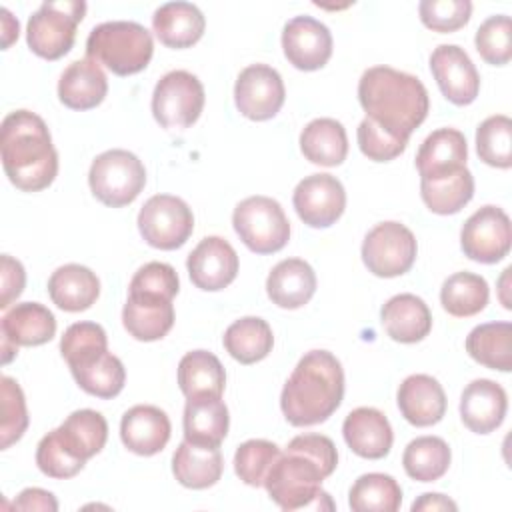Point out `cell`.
<instances>
[{"instance_id":"1","label":"cell","mask_w":512,"mask_h":512,"mask_svg":"<svg viewBox=\"0 0 512 512\" xmlns=\"http://www.w3.org/2000/svg\"><path fill=\"white\" fill-rule=\"evenodd\" d=\"M338 464L334 442L324 434L294 436L270 468L264 488L282 510L328 508L322 500L330 496L320 488Z\"/></svg>"},{"instance_id":"2","label":"cell","mask_w":512,"mask_h":512,"mask_svg":"<svg viewBox=\"0 0 512 512\" xmlns=\"http://www.w3.org/2000/svg\"><path fill=\"white\" fill-rule=\"evenodd\" d=\"M358 100L366 118L406 142L430 110L424 84L416 76L390 66H372L360 76Z\"/></svg>"},{"instance_id":"3","label":"cell","mask_w":512,"mask_h":512,"mask_svg":"<svg viewBox=\"0 0 512 512\" xmlns=\"http://www.w3.org/2000/svg\"><path fill=\"white\" fill-rule=\"evenodd\" d=\"M0 154L8 180L22 192L44 190L58 174L50 130L30 110H14L2 120Z\"/></svg>"},{"instance_id":"4","label":"cell","mask_w":512,"mask_h":512,"mask_svg":"<svg viewBox=\"0 0 512 512\" xmlns=\"http://www.w3.org/2000/svg\"><path fill=\"white\" fill-rule=\"evenodd\" d=\"M344 396V370L328 350L306 352L280 394V408L292 426H314L328 420Z\"/></svg>"},{"instance_id":"5","label":"cell","mask_w":512,"mask_h":512,"mask_svg":"<svg viewBox=\"0 0 512 512\" xmlns=\"http://www.w3.org/2000/svg\"><path fill=\"white\" fill-rule=\"evenodd\" d=\"M152 54V34L132 20L102 22L90 30L86 40V58L104 64L116 76L142 72Z\"/></svg>"},{"instance_id":"6","label":"cell","mask_w":512,"mask_h":512,"mask_svg":"<svg viewBox=\"0 0 512 512\" xmlns=\"http://www.w3.org/2000/svg\"><path fill=\"white\" fill-rule=\"evenodd\" d=\"M84 14L86 2L82 0L44 2L28 20V48L44 60L62 58L74 46L76 28L82 22Z\"/></svg>"},{"instance_id":"7","label":"cell","mask_w":512,"mask_h":512,"mask_svg":"<svg viewBox=\"0 0 512 512\" xmlns=\"http://www.w3.org/2000/svg\"><path fill=\"white\" fill-rule=\"evenodd\" d=\"M92 194L110 208H122L138 198L146 184V168L128 150L112 148L92 160L88 172Z\"/></svg>"},{"instance_id":"8","label":"cell","mask_w":512,"mask_h":512,"mask_svg":"<svg viewBox=\"0 0 512 512\" xmlns=\"http://www.w3.org/2000/svg\"><path fill=\"white\" fill-rule=\"evenodd\" d=\"M232 226L240 240L256 254H274L290 240V222L270 196H248L236 204Z\"/></svg>"},{"instance_id":"9","label":"cell","mask_w":512,"mask_h":512,"mask_svg":"<svg viewBox=\"0 0 512 512\" xmlns=\"http://www.w3.org/2000/svg\"><path fill=\"white\" fill-rule=\"evenodd\" d=\"M204 86L188 70H172L164 74L152 92V114L162 128L186 130L202 114Z\"/></svg>"},{"instance_id":"10","label":"cell","mask_w":512,"mask_h":512,"mask_svg":"<svg viewBox=\"0 0 512 512\" xmlns=\"http://www.w3.org/2000/svg\"><path fill=\"white\" fill-rule=\"evenodd\" d=\"M416 252L418 244L412 230L394 220L376 224L362 242V262L380 278L406 274L416 260Z\"/></svg>"},{"instance_id":"11","label":"cell","mask_w":512,"mask_h":512,"mask_svg":"<svg viewBox=\"0 0 512 512\" xmlns=\"http://www.w3.org/2000/svg\"><path fill=\"white\" fill-rule=\"evenodd\" d=\"M138 230L146 244L158 250H176L194 230L190 206L172 194L150 196L138 212Z\"/></svg>"},{"instance_id":"12","label":"cell","mask_w":512,"mask_h":512,"mask_svg":"<svg viewBox=\"0 0 512 512\" xmlns=\"http://www.w3.org/2000/svg\"><path fill=\"white\" fill-rule=\"evenodd\" d=\"M512 244V226L508 214L492 204L478 208L462 226V252L480 264H496Z\"/></svg>"},{"instance_id":"13","label":"cell","mask_w":512,"mask_h":512,"mask_svg":"<svg viewBox=\"0 0 512 512\" xmlns=\"http://www.w3.org/2000/svg\"><path fill=\"white\" fill-rule=\"evenodd\" d=\"M286 98L278 70L268 64L246 66L234 84V102L242 116L262 122L274 118Z\"/></svg>"},{"instance_id":"14","label":"cell","mask_w":512,"mask_h":512,"mask_svg":"<svg viewBox=\"0 0 512 512\" xmlns=\"http://www.w3.org/2000/svg\"><path fill=\"white\" fill-rule=\"evenodd\" d=\"M292 204L304 224L310 228H328L344 214L346 192L336 176L318 172L296 184Z\"/></svg>"},{"instance_id":"15","label":"cell","mask_w":512,"mask_h":512,"mask_svg":"<svg viewBox=\"0 0 512 512\" xmlns=\"http://www.w3.org/2000/svg\"><path fill=\"white\" fill-rule=\"evenodd\" d=\"M430 70L442 96L456 104L468 106L480 92V74L470 56L456 44H440L430 54Z\"/></svg>"},{"instance_id":"16","label":"cell","mask_w":512,"mask_h":512,"mask_svg":"<svg viewBox=\"0 0 512 512\" xmlns=\"http://www.w3.org/2000/svg\"><path fill=\"white\" fill-rule=\"evenodd\" d=\"M238 266L236 250L220 236L202 238L186 260L192 284L204 292H218L232 284L238 274Z\"/></svg>"},{"instance_id":"17","label":"cell","mask_w":512,"mask_h":512,"mask_svg":"<svg viewBox=\"0 0 512 512\" xmlns=\"http://www.w3.org/2000/svg\"><path fill=\"white\" fill-rule=\"evenodd\" d=\"M282 50L294 68L312 72L330 60L332 34L312 16H294L282 30Z\"/></svg>"},{"instance_id":"18","label":"cell","mask_w":512,"mask_h":512,"mask_svg":"<svg viewBox=\"0 0 512 512\" xmlns=\"http://www.w3.org/2000/svg\"><path fill=\"white\" fill-rule=\"evenodd\" d=\"M508 396L504 388L488 378L472 380L460 396V418L476 434L494 432L506 416Z\"/></svg>"},{"instance_id":"19","label":"cell","mask_w":512,"mask_h":512,"mask_svg":"<svg viewBox=\"0 0 512 512\" xmlns=\"http://www.w3.org/2000/svg\"><path fill=\"white\" fill-rule=\"evenodd\" d=\"M170 420L164 410L152 404H138L124 412L120 420L122 444L138 456H154L170 440Z\"/></svg>"},{"instance_id":"20","label":"cell","mask_w":512,"mask_h":512,"mask_svg":"<svg viewBox=\"0 0 512 512\" xmlns=\"http://www.w3.org/2000/svg\"><path fill=\"white\" fill-rule=\"evenodd\" d=\"M396 402L404 420L418 428L438 424L446 414L444 388L428 374H412L404 378Z\"/></svg>"},{"instance_id":"21","label":"cell","mask_w":512,"mask_h":512,"mask_svg":"<svg viewBox=\"0 0 512 512\" xmlns=\"http://www.w3.org/2000/svg\"><path fill=\"white\" fill-rule=\"evenodd\" d=\"M342 434L348 448L360 458L380 460L384 458L394 442L392 426L388 418L370 406L352 410L342 424Z\"/></svg>"},{"instance_id":"22","label":"cell","mask_w":512,"mask_h":512,"mask_svg":"<svg viewBox=\"0 0 512 512\" xmlns=\"http://www.w3.org/2000/svg\"><path fill=\"white\" fill-rule=\"evenodd\" d=\"M122 324L126 332L140 342L160 340L174 326V304L162 296L128 292V300L122 308Z\"/></svg>"},{"instance_id":"23","label":"cell","mask_w":512,"mask_h":512,"mask_svg":"<svg viewBox=\"0 0 512 512\" xmlns=\"http://www.w3.org/2000/svg\"><path fill=\"white\" fill-rule=\"evenodd\" d=\"M468 144L460 130L438 128L424 138L416 154V168L420 178L448 176L460 168H466Z\"/></svg>"},{"instance_id":"24","label":"cell","mask_w":512,"mask_h":512,"mask_svg":"<svg viewBox=\"0 0 512 512\" xmlns=\"http://www.w3.org/2000/svg\"><path fill=\"white\" fill-rule=\"evenodd\" d=\"M106 92V74L92 58L70 62L58 80V98L70 110L96 108L106 98Z\"/></svg>"},{"instance_id":"25","label":"cell","mask_w":512,"mask_h":512,"mask_svg":"<svg viewBox=\"0 0 512 512\" xmlns=\"http://www.w3.org/2000/svg\"><path fill=\"white\" fill-rule=\"evenodd\" d=\"M386 334L402 344L424 340L432 330V314L428 304L416 294H396L380 310Z\"/></svg>"},{"instance_id":"26","label":"cell","mask_w":512,"mask_h":512,"mask_svg":"<svg viewBox=\"0 0 512 512\" xmlns=\"http://www.w3.org/2000/svg\"><path fill=\"white\" fill-rule=\"evenodd\" d=\"M266 292L272 304L280 308H302L316 292V274L306 260L286 258L270 270L266 278Z\"/></svg>"},{"instance_id":"27","label":"cell","mask_w":512,"mask_h":512,"mask_svg":"<svg viewBox=\"0 0 512 512\" xmlns=\"http://www.w3.org/2000/svg\"><path fill=\"white\" fill-rule=\"evenodd\" d=\"M48 294L60 310L82 312L98 300L100 280L82 264H64L48 278Z\"/></svg>"},{"instance_id":"28","label":"cell","mask_w":512,"mask_h":512,"mask_svg":"<svg viewBox=\"0 0 512 512\" xmlns=\"http://www.w3.org/2000/svg\"><path fill=\"white\" fill-rule=\"evenodd\" d=\"M224 470V458L218 446H204L194 442H180L172 456V474L176 480L192 490L214 486Z\"/></svg>"},{"instance_id":"29","label":"cell","mask_w":512,"mask_h":512,"mask_svg":"<svg viewBox=\"0 0 512 512\" xmlns=\"http://www.w3.org/2000/svg\"><path fill=\"white\" fill-rule=\"evenodd\" d=\"M184 440L220 446L228 434V408L220 396H194L184 406Z\"/></svg>"},{"instance_id":"30","label":"cell","mask_w":512,"mask_h":512,"mask_svg":"<svg viewBox=\"0 0 512 512\" xmlns=\"http://www.w3.org/2000/svg\"><path fill=\"white\" fill-rule=\"evenodd\" d=\"M152 28L164 46L190 48L202 38L206 20L196 4L166 2L156 8L152 16Z\"/></svg>"},{"instance_id":"31","label":"cell","mask_w":512,"mask_h":512,"mask_svg":"<svg viewBox=\"0 0 512 512\" xmlns=\"http://www.w3.org/2000/svg\"><path fill=\"white\" fill-rule=\"evenodd\" d=\"M0 328L16 346H40L54 338L56 318L40 302H20L4 312Z\"/></svg>"},{"instance_id":"32","label":"cell","mask_w":512,"mask_h":512,"mask_svg":"<svg viewBox=\"0 0 512 512\" xmlns=\"http://www.w3.org/2000/svg\"><path fill=\"white\" fill-rule=\"evenodd\" d=\"M300 150L306 160L318 166H338L348 154V136L342 122L316 118L300 132Z\"/></svg>"},{"instance_id":"33","label":"cell","mask_w":512,"mask_h":512,"mask_svg":"<svg viewBox=\"0 0 512 512\" xmlns=\"http://www.w3.org/2000/svg\"><path fill=\"white\" fill-rule=\"evenodd\" d=\"M56 432L68 452L86 462L104 448L108 440V422L100 412L84 408L74 410Z\"/></svg>"},{"instance_id":"34","label":"cell","mask_w":512,"mask_h":512,"mask_svg":"<svg viewBox=\"0 0 512 512\" xmlns=\"http://www.w3.org/2000/svg\"><path fill=\"white\" fill-rule=\"evenodd\" d=\"M178 386L186 398L222 396L226 372L220 360L208 350H192L178 364Z\"/></svg>"},{"instance_id":"35","label":"cell","mask_w":512,"mask_h":512,"mask_svg":"<svg viewBox=\"0 0 512 512\" xmlns=\"http://www.w3.org/2000/svg\"><path fill=\"white\" fill-rule=\"evenodd\" d=\"M466 352L478 364L510 372L512 370V324L486 322L470 330L466 336Z\"/></svg>"},{"instance_id":"36","label":"cell","mask_w":512,"mask_h":512,"mask_svg":"<svg viewBox=\"0 0 512 512\" xmlns=\"http://www.w3.org/2000/svg\"><path fill=\"white\" fill-rule=\"evenodd\" d=\"M272 346V328L258 316H244L232 322L224 332V348L240 364H254L264 360L272 352Z\"/></svg>"},{"instance_id":"37","label":"cell","mask_w":512,"mask_h":512,"mask_svg":"<svg viewBox=\"0 0 512 512\" xmlns=\"http://www.w3.org/2000/svg\"><path fill=\"white\" fill-rule=\"evenodd\" d=\"M420 196L430 212L448 216L460 212L474 196V176L468 168H460L440 178H420Z\"/></svg>"},{"instance_id":"38","label":"cell","mask_w":512,"mask_h":512,"mask_svg":"<svg viewBox=\"0 0 512 512\" xmlns=\"http://www.w3.org/2000/svg\"><path fill=\"white\" fill-rule=\"evenodd\" d=\"M70 372L84 392L104 400L118 396L126 382L124 364L108 350L72 366Z\"/></svg>"},{"instance_id":"39","label":"cell","mask_w":512,"mask_h":512,"mask_svg":"<svg viewBox=\"0 0 512 512\" xmlns=\"http://www.w3.org/2000/svg\"><path fill=\"white\" fill-rule=\"evenodd\" d=\"M452 460L450 446L440 436H418L408 442L402 466L412 480L434 482L448 472Z\"/></svg>"},{"instance_id":"40","label":"cell","mask_w":512,"mask_h":512,"mask_svg":"<svg viewBox=\"0 0 512 512\" xmlns=\"http://www.w3.org/2000/svg\"><path fill=\"white\" fill-rule=\"evenodd\" d=\"M488 282L474 272H456L440 288L442 308L456 318H468L482 312L488 304Z\"/></svg>"},{"instance_id":"41","label":"cell","mask_w":512,"mask_h":512,"mask_svg":"<svg viewBox=\"0 0 512 512\" xmlns=\"http://www.w3.org/2000/svg\"><path fill=\"white\" fill-rule=\"evenodd\" d=\"M348 504L354 512H396L402 504V488L390 474L368 472L352 484Z\"/></svg>"},{"instance_id":"42","label":"cell","mask_w":512,"mask_h":512,"mask_svg":"<svg viewBox=\"0 0 512 512\" xmlns=\"http://www.w3.org/2000/svg\"><path fill=\"white\" fill-rule=\"evenodd\" d=\"M476 152L494 168L512 166V120L504 114L488 116L476 128Z\"/></svg>"},{"instance_id":"43","label":"cell","mask_w":512,"mask_h":512,"mask_svg":"<svg viewBox=\"0 0 512 512\" xmlns=\"http://www.w3.org/2000/svg\"><path fill=\"white\" fill-rule=\"evenodd\" d=\"M280 456V448L262 438L246 440L236 448L234 472L248 486H264V480Z\"/></svg>"},{"instance_id":"44","label":"cell","mask_w":512,"mask_h":512,"mask_svg":"<svg viewBox=\"0 0 512 512\" xmlns=\"http://www.w3.org/2000/svg\"><path fill=\"white\" fill-rule=\"evenodd\" d=\"M474 44L484 62L504 66L512 58V20L506 14L486 18L474 36Z\"/></svg>"},{"instance_id":"45","label":"cell","mask_w":512,"mask_h":512,"mask_svg":"<svg viewBox=\"0 0 512 512\" xmlns=\"http://www.w3.org/2000/svg\"><path fill=\"white\" fill-rule=\"evenodd\" d=\"M104 350H108V338L96 322H74L60 338V354L70 368Z\"/></svg>"},{"instance_id":"46","label":"cell","mask_w":512,"mask_h":512,"mask_svg":"<svg viewBox=\"0 0 512 512\" xmlns=\"http://www.w3.org/2000/svg\"><path fill=\"white\" fill-rule=\"evenodd\" d=\"M0 394H2L0 448L6 450L24 436V432L28 428V410H26L24 392L14 378L2 376Z\"/></svg>"},{"instance_id":"47","label":"cell","mask_w":512,"mask_h":512,"mask_svg":"<svg viewBox=\"0 0 512 512\" xmlns=\"http://www.w3.org/2000/svg\"><path fill=\"white\" fill-rule=\"evenodd\" d=\"M84 464H86L84 460L68 452V448L58 438L56 428L46 436H42V440L36 446V466L40 468L42 474L50 478H58V480L72 478L84 468Z\"/></svg>"},{"instance_id":"48","label":"cell","mask_w":512,"mask_h":512,"mask_svg":"<svg viewBox=\"0 0 512 512\" xmlns=\"http://www.w3.org/2000/svg\"><path fill=\"white\" fill-rule=\"evenodd\" d=\"M420 20L434 32H456L464 28L472 14L470 0H422L418 4Z\"/></svg>"},{"instance_id":"49","label":"cell","mask_w":512,"mask_h":512,"mask_svg":"<svg viewBox=\"0 0 512 512\" xmlns=\"http://www.w3.org/2000/svg\"><path fill=\"white\" fill-rule=\"evenodd\" d=\"M180 290V280L176 270L166 262H148L136 270L130 280L128 292L154 294L172 300Z\"/></svg>"},{"instance_id":"50","label":"cell","mask_w":512,"mask_h":512,"mask_svg":"<svg viewBox=\"0 0 512 512\" xmlns=\"http://www.w3.org/2000/svg\"><path fill=\"white\" fill-rule=\"evenodd\" d=\"M356 138H358V146H360L362 154L374 162H390V160L398 158L406 150V144H408L406 140L394 138L392 134L382 130L370 118H364L358 124Z\"/></svg>"},{"instance_id":"51","label":"cell","mask_w":512,"mask_h":512,"mask_svg":"<svg viewBox=\"0 0 512 512\" xmlns=\"http://www.w3.org/2000/svg\"><path fill=\"white\" fill-rule=\"evenodd\" d=\"M26 272L20 260L10 254L0 256V308L6 310L24 290Z\"/></svg>"},{"instance_id":"52","label":"cell","mask_w":512,"mask_h":512,"mask_svg":"<svg viewBox=\"0 0 512 512\" xmlns=\"http://www.w3.org/2000/svg\"><path fill=\"white\" fill-rule=\"evenodd\" d=\"M16 510H44V512H56L58 502L52 492L42 488H26L18 494L14 500Z\"/></svg>"},{"instance_id":"53","label":"cell","mask_w":512,"mask_h":512,"mask_svg":"<svg viewBox=\"0 0 512 512\" xmlns=\"http://www.w3.org/2000/svg\"><path fill=\"white\" fill-rule=\"evenodd\" d=\"M456 502H452L448 496L440 494V492H426L422 494L418 500H414L412 504V512H420V510H456Z\"/></svg>"},{"instance_id":"54","label":"cell","mask_w":512,"mask_h":512,"mask_svg":"<svg viewBox=\"0 0 512 512\" xmlns=\"http://www.w3.org/2000/svg\"><path fill=\"white\" fill-rule=\"evenodd\" d=\"M0 14H2V48L6 50L18 38V20L8 12V8H2Z\"/></svg>"}]
</instances>
